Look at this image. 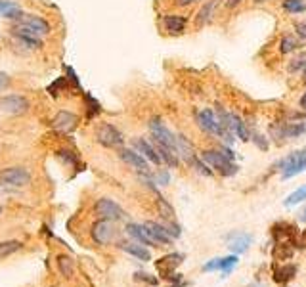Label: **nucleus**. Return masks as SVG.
Listing matches in <instances>:
<instances>
[{
    "mask_svg": "<svg viewBox=\"0 0 306 287\" xmlns=\"http://www.w3.org/2000/svg\"><path fill=\"white\" fill-rule=\"evenodd\" d=\"M203 161H207L215 171H219L222 176H233L237 172V165L232 159H228L226 155L220 153V149H207L203 151Z\"/></svg>",
    "mask_w": 306,
    "mask_h": 287,
    "instance_id": "nucleus-1",
    "label": "nucleus"
},
{
    "mask_svg": "<svg viewBox=\"0 0 306 287\" xmlns=\"http://www.w3.org/2000/svg\"><path fill=\"white\" fill-rule=\"evenodd\" d=\"M279 167H281V176L285 180L297 176V174H301L303 171H306V147L291 153L289 157H285L279 163Z\"/></svg>",
    "mask_w": 306,
    "mask_h": 287,
    "instance_id": "nucleus-2",
    "label": "nucleus"
},
{
    "mask_svg": "<svg viewBox=\"0 0 306 287\" xmlns=\"http://www.w3.org/2000/svg\"><path fill=\"white\" fill-rule=\"evenodd\" d=\"M197 121H199V127H201L205 132H209V134H213V136H219V138H224L226 142H233V134H228L226 130L220 127L219 119L215 117V113H213L211 109L199 111Z\"/></svg>",
    "mask_w": 306,
    "mask_h": 287,
    "instance_id": "nucleus-3",
    "label": "nucleus"
},
{
    "mask_svg": "<svg viewBox=\"0 0 306 287\" xmlns=\"http://www.w3.org/2000/svg\"><path fill=\"white\" fill-rule=\"evenodd\" d=\"M0 182L6 186L23 188L31 182V174L23 167H8V169L0 171Z\"/></svg>",
    "mask_w": 306,
    "mask_h": 287,
    "instance_id": "nucleus-4",
    "label": "nucleus"
},
{
    "mask_svg": "<svg viewBox=\"0 0 306 287\" xmlns=\"http://www.w3.org/2000/svg\"><path fill=\"white\" fill-rule=\"evenodd\" d=\"M0 107L2 111L10 115H23L29 111V100L19 96V94H8V96H2L0 98Z\"/></svg>",
    "mask_w": 306,
    "mask_h": 287,
    "instance_id": "nucleus-5",
    "label": "nucleus"
},
{
    "mask_svg": "<svg viewBox=\"0 0 306 287\" xmlns=\"http://www.w3.org/2000/svg\"><path fill=\"white\" fill-rule=\"evenodd\" d=\"M96 138H98V142L102 144V145H107V147H117V145H121V144L125 142L123 134L113 125H109V123H103V125L98 127Z\"/></svg>",
    "mask_w": 306,
    "mask_h": 287,
    "instance_id": "nucleus-6",
    "label": "nucleus"
},
{
    "mask_svg": "<svg viewBox=\"0 0 306 287\" xmlns=\"http://www.w3.org/2000/svg\"><path fill=\"white\" fill-rule=\"evenodd\" d=\"M94 211L100 218H107V220H121L125 216V211L117 205L115 201L107 199V197L98 199V203L94 205Z\"/></svg>",
    "mask_w": 306,
    "mask_h": 287,
    "instance_id": "nucleus-7",
    "label": "nucleus"
},
{
    "mask_svg": "<svg viewBox=\"0 0 306 287\" xmlns=\"http://www.w3.org/2000/svg\"><path fill=\"white\" fill-rule=\"evenodd\" d=\"M149 130H151V134H153L155 140H159L161 144H165V145L171 147V149H176V136L165 127V123H163L161 119H151ZM176 151H178V149H176Z\"/></svg>",
    "mask_w": 306,
    "mask_h": 287,
    "instance_id": "nucleus-8",
    "label": "nucleus"
},
{
    "mask_svg": "<svg viewBox=\"0 0 306 287\" xmlns=\"http://www.w3.org/2000/svg\"><path fill=\"white\" fill-rule=\"evenodd\" d=\"M115 236V228H113V220L102 218L92 226V239L100 245H107Z\"/></svg>",
    "mask_w": 306,
    "mask_h": 287,
    "instance_id": "nucleus-9",
    "label": "nucleus"
},
{
    "mask_svg": "<svg viewBox=\"0 0 306 287\" xmlns=\"http://www.w3.org/2000/svg\"><path fill=\"white\" fill-rule=\"evenodd\" d=\"M17 25L27 29L33 35H46V33H50V23H48L46 19H43V17H39V15L23 14L21 15V19L17 21Z\"/></svg>",
    "mask_w": 306,
    "mask_h": 287,
    "instance_id": "nucleus-10",
    "label": "nucleus"
},
{
    "mask_svg": "<svg viewBox=\"0 0 306 287\" xmlns=\"http://www.w3.org/2000/svg\"><path fill=\"white\" fill-rule=\"evenodd\" d=\"M306 132V125L305 123H285V125H272V134L277 142L281 138H297L301 134Z\"/></svg>",
    "mask_w": 306,
    "mask_h": 287,
    "instance_id": "nucleus-11",
    "label": "nucleus"
},
{
    "mask_svg": "<svg viewBox=\"0 0 306 287\" xmlns=\"http://www.w3.org/2000/svg\"><path fill=\"white\" fill-rule=\"evenodd\" d=\"M119 155H121V159L127 165H131L132 169H136V171L142 172V174H149V165H147V161L144 159L142 153H138L134 149H121Z\"/></svg>",
    "mask_w": 306,
    "mask_h": 287,
    "instance_id": "nucleus-12",
    "label": "nucleus"
},
{
    "mask_svg": "<svg viewBox=\"0 0 306 287\" xmlns=\"http://www.w3.org/2000/svg\"><path fill=\"white\" fill-rule=\"evenodd\" d=\"M77 125H79V119H77V115L69 113V111H59L56 117H54V121H52V127L61 132V134H67V132H73L77 129Z\"/></svg>",
    "mask_w": 306,
    "mask_h": 287,
    "instance_id": "nucleus-13",
    "label": "nucleus"
},
{
    "mask_svg": "<svg viewBox=\"0 0 306 287\" xmlns=\"http://www.w3.org/2000/svg\"><path fill=\"white\" fill-rule=\"evenodd\" d=\"M144 228L147 230V234H149V238L155 241V243H161V245H171L173 243V236L169 234V230L165 228V226H161V224H157V222H146L144 224Z\"/></svg>",
    "mask_w": 306,
    "mask_h": 287,
    "instance_id": "nucleus-14",
    "label": "nucleus"
},
{
    "mask_svg": "<svg viewBox=\"0 0 306 287\" xmlns=\"http://www.w3.org/2000/svg\"><path fill=\"white\" fill-rule=\"evenodd\" d=\"M182 258H184V255H180V253H173V255H167V257L159 258L157 262H155V268L159 270L165 278H171L173 276V272L176 270V266L182 262Z\"/></svg>",
    "mask_w": 306,
    "mask_h": 287,
    "instance_id": "nucleus-15",
    "label": "nucleus"
},
{
    "mask_svg": "<svg viewBox=\"0 0 306 287\" xmlns=\"http://www.w3.org/2000/svg\"><path fill=\"white\" fill-rule=\"evenodd\" d=\"M12 33H14V37L17 39V41H19V43L23 44V46L33 48V50H39V48H43V41L39 39V35H33V33H29L27 29L15 25V27L12 29Z\"/></svg>",
    "mask_w": 306,
    "mask_h": 287,
    "instance_id": "nucleus-16",
    "label": "nucleus"
},
{
    "mask_svg": "<svg viewBox=\"0 0 306 287\" xmlns=\"http://www.w3.org/2000/svg\"><path fill=\"white\" fill-rule=\"evenodd\" d=\"M253 238L243 234V232H235L228 238V249L232 251L233 255H241L243 251H247V247L251 245Z\"/></svg>",
    "mask_w": 306,
    "mask_h": 287,
    "instance_id": "nucleus-17",
    "label": "nucleus"
},
{
    "mask_svg": "<svg viewBox=\"0 0 306 287\" xmlns=\"http://www.w3.org/2000/svg\"><path fill=\"white\" fill-rule=\"evenodd\" d=\"M134 147L138 149V153H142L146 159H149L153 165H161V163H163V159H161V155L157 153L155 145L149 144L147 140H144V138H136V140H134Z\"/></svg>",
    "mask_w": 306,
    "mask_h": 287,
    "instance_id": "nucleus-18",
    "label": "nucleus"
},
{
    "mask_svg": "<svg viewBox=\"0 0 306 287\" xmlns=\"http://www.w3.org/2000/svg\"><path fill=\"white\" fill-rule=\"evenodd\" d=\"M186 25H188V19L184 15H165V29L171 35H182L186 31Z\"/></svg>",
    "mask_w": 306,
    "mask_h": 287,
    "instance_id": "nucleus-19",
    "label": "nucleus"
},
{
    "mask_svg": "<svg viewBox=\"0 0 306 287\" xmlns=\"http://www.w3.org/2000/svg\"><path fill=\"white\" fill-rule=\"evenodd\" d=\"M0 15H4L8 19L19 21L21 15H23V10H21V6L17 2H14V0H0Z\"/></svg>",
    "mask_w": 306,
    "mask_h": 287,
    "instance_id": "nucleus-20",
    "label": "nucleus"
},
{
    "mask_svg": "<svg viewBox=\"0 0 306 287\" xmlns=\"http://www.w3.org/2000/svg\"><path fill=\"white\" fill-rule=\"evenodd\" d=\"M217 4H219V0H209L207 4H203V8L197 12V19H195V25H197V27H203V25H207V23L215 17Z\"/></svg>",
    "mask_w": 306,
    "mask_h": 287,
    "instance_id": "nucleus-21",
    "label": "nucleus"
},
{
    "mask_svg": "<svg viewBox=\"0 0 306 287\" xmlns=\"http://www.w3.org/2000/svg\"><path fill=\"white\" fill-rule=\"evenodd\" d=\"M127 234L132 236L138 243L142 245H153L155 241L149 238V234H147V230L144 226H138V224H127Z\"/></svg>",
    "mask_w": 306,
    "mask_h": 287,
    "instance_id": "nucleus-22",
    "label": "nucleus"
},
{
    "mask_svg": "<svg viewBox=\"0 0 306 287\" xmlns=\"http://www.w3.org/2000/svg\"><path fill=\"white\" fill-rule=\"evenodd\" d=\"M121 249L123 251H127L129 255L132 257H136L138 260H142V262H147V260H151V255H149V251H147L146 247H142V243H121Z\"/></svg>",
    "mask_w": 306,
    "mask_h": 287,
    "instance_id": "nucleus-23",
    "label": "nucleus"
},
{
    "mask_svg": "<svg viewBox=\"0 0 306 287\" xmlns=\"http://www.w3.org/2000/svg\"><path fill=\"white\" fill-rule=\"evenodd\" d=\"M295 274H297V266H293V264L277 266L276 270H274V282H277V284H287V282H291L293 278H295Z\"/></svg>",
    "mask_w": 306,
    "mask_h": 287,
    "instance_id": "nucleus-24",
    "label": "nucleus"
},
{
    "mask_svg": "<svg viewBox=\"0 0 306 287\" xmlns=\"http://www.w3.org/2000/svg\"><path fill=\"white\" fill-rule=\"evenodd\" d=\"M176 149H178V153L186 159L188 163H193V159H195V151H193V145L188 142V138H184V136H176Z\"/></svg>",
    "mask_w": 306,
    "mask_h": 287,
    "instance_id": "nucleus-25",
    "label": "nucleus"
},
{
    "mask_svg": "<svg viewBox=\"0 0 306 287\" xmlns=\"http://www.w3.org/2000/svg\"><path fill=\"white\" fill-rule=\"evenodd\" d=\"M232 132L239 138V140H243V142L251 140V134H249V130H247V125H245L237 115H232Z\"/></svg>",
    "mask_w": 306,
    "mask_h": 287,
    "instance_id": "nucleus-26",
    "label": "nucleus"
},
{
    "mask_svg": "<svg viewBox=\"0 0 306 287\" xmlns=\"http://www.w3.org/2000/svg\"><path fill=\"white\" fill-rule=\"evenodd\" d=\"M283 10L287 14H303L306 12V2L305 0H283Z\"/></svg>",
    "mask_w": 306,
    "mask_h": 287,
    "instance_id": "nucleus-27",
    "label": "nucleus"
},
{
    "mask_svg": "<svg viewBox=\"0 0 306 287\" xmlns=\"http://www.w3.org/2000/svg\"><path fill=\"white\" fill-rule=\"evenodd\" d=\"M299 46H301V43H299L295 37L285 35V37L281 39V43H279V52H281V54H289V52H295Z\"/></svg>",
    "mask_w": 306,
    "mask_h": 287,
    "instance_id": "nucleus-28",
    "label": "nucleus"
},
{
    "mask_svg": "<svg viewBox=\"0 0 306 287\" xmlns=\"http://www.w3.org/2000/svg\"><path fill=\"white\" fill-rule=\"evenodd\" d=\"M305 199H306V184L305 186H301L299 190H295L291 195L283 201V205H285V207H293V205H297V203H301V201H305Z\"/></svg>",
    "mask_w": 306,
    "mask_h": 287,
    "instance_id": "nucleus-29",
    "label": "nucleus"
},
{
    "mask_svg": "<svg viewBox=\"0 0 306 287\" xmlns=\"http://www.w3.org/2000/svg\"><path fill=\"white\" fill-rule=\"evenodd\" d=\"M85 101H87V115H88V119H94L96 115L102 111L100 103L94 100L90 94H85Z\"/></svg>",
    "mask_w": 306,
    "mask_h": 287,
    "instance_id": "nucleus-30",
    "label": "nucleus"
},
{
    "mask_svg": "<svg viewBox=\"0 0 306 287\" xmlns=\"http://www.w3.org/2000/svg\"><path fill=\"white\" fill-rule=\"evenodd\" d=\"M157 203H159V213L163 218H169V220H173V216H175V211H173V207L165 201V197H161L157 195Z\"/></svg>",
    "mask_w": 306,
    "mask_h": 287,
    "instance_id": "nucleus-31",
    "label": "nucleus"
},
{
    "mask_svg": "<svg viewBox=\"0 0 306 287\" xmlns=\"http://www.w3.org/2000/svg\"><path fill=\"white\" fill-rule=\"evenodd\" d=\"M235 264H237V257L235 255H230L226 258H219V270H222L224 274L230 272Z\"/></svg>",
    "mask_w": 306,
    "mask_h": 287,
    "instance_id": "nucleus-32",
    "label": "nucleus"
},
{
    "mask_svg": "<svg viewBox=\"0 0 306 287\" xmlns=\"http://www.w3.org/2000/svg\"><path fill=\"white\" fill-rule=\"evenodd\" d=\"M58 264H59V272L63 274L65 278H69L73 274V260L67 257H59L58 258Z\"/></svg>",
    "mask_w": 306,
    "mask_h": 287,
    "instance_id": "nucleus-33",
    "label": "nucleus"
},
{
    "mask_svg": "<svg viewBox=\"0 0 306 287\" xmlns=\"http://www.w3.org/2000/svg\"><path fill=\"white\" fill-rule=\"evenodd\" d=\"M21 247L19 241H8V243H0V255H10Z\"/></svg>",
    "mask_w": 306,
    "mask_h": 287,
    "instance_id": "nucleus-34",
    "label": "nucleus"
},
{
    "mask_svg": "<svg viewBox=\"0 0 306 287\" xmlns=\"http://www.w3.org/2000/svg\"><path fill=\"white\" fill-rule=\"evenodd\" d=\"M301 69H303V71H305L306 69V54L305 56H299L297 57V59H293V63L291 65H289V71H301Z\"/></svg>",
    "mask_w": 306,
    "mask_h": 287,
    "instance_id": "nucleus-35",
    "label": "nucleus"
},
{
    "mask_svg": "<svg viewBox=\"0 0 306 287\" xmlns=\"http://www.w3.org/2000/svg\"><path fill=\"white\" fill-rule=\"evenodd\" d=\"M191 165H193V167H195V169H197V171H199V172H203L205 176H211V174H213V172L209 171V167L205 165L203 161H199V159H197V157L193 159V163H191Z\"/></svg>",
    "mask_w": 306,
    "mask_h": 287,
    "instance_id": "nucleus-36",
    "label": "nucleus"
},
{
    "mask_svg": "<svg viewBox=\"0 0 306 287\" xmlns=\"http://www.w3.org/2000/svg\"><path fill=\"white\" fill-rule=\"evenodd\" d=\"M295 31H297V35H299L301 39H305L306 41V19L305 21H297V23H295Z\"/></svg>",
    "mask_w": 306,
    "mask_h": 287,
    "instance_id": "nucleus-37",
    "label": "nucleus"
},
{
    "mask_svg": "<svg viewBox=\"0 0 306 287\" xmlns=\"http://www.w3.org/2000/svg\"><path fill=\"white\" fill-rule=\"evenodd\" d=\"M67 79H69V81H71V83H73L77 88L81 86V83H79V77H77V73H75L73 67H67Z\"/></svg>",
    "mask_w": 306,
    "mask_h": 287,
    "instance_id": "nucleus-38",
    "label": "nucleus"
},
{
    "mask_svg": "<svg viewBox=\"0 0 306 287\" xmlns=\"http://www.w3.org/2000/svg\"><path fill=\"white\" fill-rule=\"evenodd\" d=\"M251 140H253V142L257 144V145H259L261 149H268V142L264 140V138H262V136H261V134H257V136H255V138H251Z\"/></svg>",
    "mask_w": 306,
    "mask_h": 287,
    "instance_id": "nucleus-39",
    "label": "nucleus"
},
{
    "mask_svg": "<svg viewBox=\"0 0 306 287\" xmlns=\"http://www.w3.org/2000/svg\"><path fill=\"white\" fill-rule=\"evenodd\" d=\"M10 86V77L6 75V73L0 71V90H4V88H8Z\"/></svg>",
    "mask_w": 306,
    "mask_h": 287,
    "instance_id": "nucleus-40",
    "label": "nucleus"
},
{
    "mask_svg": "<svg viewBox=\"0 0 306 287\" xmlns=\"http://www.w3.org/2000/svg\"><path fill=\"white\" fill-rule=\"evenodd\" d=\"M219 149H220V153H222V155H226L228 159H232L233 161V151L230 149V147H219Z\"/></svg>",
    "mask_w": 306,
    "mask_h": 287,
    "instance_id": "nucleus-41",
    "label": "nucleus"
},
{
    "mask_svg": "<svg viewBox=\"0 0 306 287\" xmlns=\"http://www.w3.org/2000/svg\"><path fill=\"white\" fill-rule=\"evenodd\" d=\"M136 280H146V282H149V284H157V280L147 278V274H136Z\"/></svg>",
    "mask_w": 306,
    "mask_h": 287,
    "instance_id": "nucleus-42",
    "label": "nucleus"
},
{
    "mask_svg": "<svg viewBox=\"0 0 306 287\" xmlns=\"http://www.w3.org/2000/svg\"><path fill=\"white\" fill-rule=\"evenodd\" d=\"M193 2H197V0H176L178 6H190V4H193Z\"/></svg>",
    "mask_w": 306,
    "mask_h": 287,
    "instance_id": "nucleus-43",
    "label": "nucleus"
},
{
    "mask_svg": "<svg viewBox=\"0 0 306 287\" xmlns=\"http://www.w3.org/2000/svg\"><path fill=\"white\" fill-rule=\"evenodd\" d=\"M159 178H161V184H169V174L167 172H161Z\"/></svg>",
    "mask_w": 306,
    "mask_h": 287,
    "instance_id": "nucleus-44",
    "label": "nucleus"
},
{
    "mask_svg": "<svg viewBox=\"0 0 306 287\" xmlns=\"http://www.w3.org/2000/svg\"><path fill=\"white\" fill-rule=\"evenodd\" d=\"M239 2H241V0H228V6H230V8H233V6H237Z\"/></svg>",
    "mask_w": 306,
    "mask_h": 287,
    "instance_id": "nucleus-45",
    "label": "nucleus"
},
{
    "mask_svg": "<svg viewBox=\"0 0 306 287\" xmlns=\"http://www.w3.org/2000/svg\"><path fill=\"white\" fill-rule=\"evenodd\" d=\"M301 107H303V109H306V92H305V96L301 98Z\"/></svg>",
    "mask_w": 306,
    "mask_h": 287,
    "instance_id": "nucleus-46",
    "label": "nucleus"
},
{
    "mask_svg": "<svg viewBox=\"0 0 306 287\" xmlns=\"http://www.w3.org/2000/svg\"><path fill=\"white\" fill-rule=\"evenodd\" d=\"M299 243L303 245V247H306V232H303V239H301Z\"/></svg>",
    "mask_w": 306,
    "mask_h": 287,
    "instance_id": "nucleus-47",
    "label": "nucleus"
},
{
    "mask_svg": "<svg viewBox=\"0 0 306 287\" xmlns=\"http://www.w3.org/2000/svg\"><path fill=\"white\" fill-rule=\"evenodd\" d=\"M301 218H303V220L306 222V207H305V211H303V216H301Z\"/></svg>",
    "mask_w": 306,
    "mask_h": 287,
    "instance_id": "nucleus-48",
    "label": "nucleus"
},
{
    "mask_svg": "<svg viewBox=\"0 0 306 287\" xmlns=\"http://www.w3.org/2000/svg\"><path fill=\"white\" fill-rule=\"evenodd\" d=\"M255 2H257V4H261V2H264V0H255Z\"/></svg>",
    "mask_w": 306,
    "mask_h": 287,
    "instance_id": "nucleus-49",
    "label": "nucleus"
},
{
    "mask_svg": "<svg viewBox=\"0 0 306 287\" xmlns=\"http://www.w3.org/2000/svg\"><path fill=\"white\" fill-rule=\"evenodd\" d=\"M305 85H306V69H305Z\"/></svg>",
    "mask_w": 306,
    "mask_h": 287,
    "instance_id": "nucleus-50",
    "label": "nucleus"
},
{
    "mask_svg": "<svg viewBox=\"0 0 306 287\" xmlns=\"http://www.w3.org/2000/svg\"><path fill=\"white\" fill-rule=\"evenodd\" d=\"M0 213H2V209H0Z\"/></svg>",
    "mask_w": 306,
    "mask_h": 287,
    "instance_id": "nucleus-51",
    "label": "nucleus"
}]
</instances>
